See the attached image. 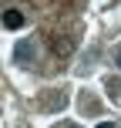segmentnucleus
Masks as SVG:
<instances>
[{"label": "nucleus", "instance_id": "1", "mask_svg": "<svg viewBox=\"0 0 121 128\" xmlns=\"http://www.w3.org/2000/svg\"><path fill=\"white\" fill-rule=\"evenodd\" d=\"M34 54H37V44H34L30 37H27V40H20V44L13 47V58H17L20 64H24V61H34Z\"/></svg>", "mask_w": 121, "mask_h": 128}, {"label": "nucleus", "instance_id": "2", "mask_svg": "<svg viewBox=\"0 0 121 128\" xmlns=\"http://www.w3.org/2000/svg\"><path fill=\"white\" fill-rule=\"evenodd\" d=\"M3 27H7V30L24 27V14H20V10H7V14H3Z\"/></svg>", "mask_w": 121, "mask_h": 128}, {"label": "nucleus", "instance_id": "3", "mask_svg": "<svg viewBox=\"0 0 121 128\" xmlns=\"http://www.w3.org/2000/svg\"><path fill=\"white\" fill-rule=\"evenodd\" d=\"M54 51H57V54H71V51H74V44H71L67 37H64V40H54Z\"/></svg>", "mask_w": 121, "mask_h": 128}, {"label": "nucleus", "instance_id": "4", "mask_svg": "<svg viewBox=\"0 0 121 128\" xmlns=\"http://www.w3.org/2000/svg\"><path fill=\"white\" fill-rule=\"evenodd\" d=\"M108 91H111V98H115V101H121V81L111 78V81H108Z\"/></svg>", "mask_w": 121, "mask_h": 128}, {"label": "nucleus", "instance_id": "5", "mask_svg": "<svg viewBox=\"0 0 121 128\" xmlns=\"http://www.w3.org/2000/svg\"><path fill=\"white\" fill-rule=\"evenodd\" d=\"M115 64H118V71H121V47L115 51Z\"/></svg>", "mask_w": 121, "mask_h": 128}, {"label": "nucleus", "instance_id": "6", "mask_svg": "<svg viewBox=\"0 0 121 128\" xmlns=\"http://www.w3.org/2000/svg\"><path fill=\"white\" fill-rule=\"evenodd\" d=\"M98 128H115V122H101V125H98Z\"/></svg>", "mask_w": 121, "mask_h": 128}, {"label": "nucleus", "instance_id": "7", "mask_svg": "<svg viewBox=\"0 0 121 128\" xmlns=\"http://www.w3.org/2000/svg\"><path fill=\"white\" fill-rule=\"evenodd\" d=\"M64 128H81V125H64Z\"/></svg>", "mask_w": 121, "mask_h": 128}]
</instances>
